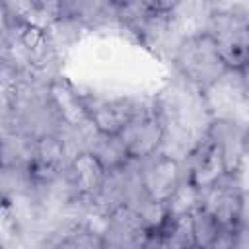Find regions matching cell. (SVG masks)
<instances>
[{"instance_id": "cell-10", "label": "cell", "mask_w": 249, "mask_h": 249, "mask_svg": "<svg viewBox=\"0 0 249 249\" xmlns=\"http://www.w3.org/2000/svg\"><path fill=\"white\" fill-rule=\"evenodd\" d=\"M49 99L58 117L70 126L89 124V99L84 97L72 82L66 78H54L49 82Z\"/></svg>"}, {"instance_id": "cell-1", "label": "cell", "mask_w": 249, "mask_h": 249, "mask_svg": "<svg viewBox=\"0 0 249 249\" xmlns=\"http://www.w3.org/2000/svg\"><path fill=\"white\" fill-rule=\"evenodd\" d=\"M173 62L179 74L198 91H208L230 74L208 31L183 37L175 49Z\"/></svg>"}, {"instance_id": "cell-7", "label": "cell", "mask_w": 249, "mask_h": 249, "mask_svg": "<svg viewBox=\"0 0 249 249\" xmlns=\"http://www.w3.org/2000/svg\"><path fill=\"white\" fill-rule=\"evenodd\" d=\"M198 202L220 222L228 233H231L243 222V193L233 175L200 193Z\"/></svg>"}, {"instance_id": "cell-16", "label": "cell", "mask_w": 249, "mask_h": 249, "mask_svg": "<svg viewBox=\"0 0 249 249\" xmlns=\"http://www.w3.org/2000/svg\"><path fill=\"white\" fill-rule=\"evenodd\" d=\"M228 249H249V220H243L228 237Z\"/></svg>"}, {"instance_id": "cell-14", "label": "cell", "mask_w": 249, "mask_h": 249, "mask_svg": "<svg viewBox=\"0 0 249 249\" xmlns=\"http://www.w3.org/2000/svg\"><path fill=\"white\" fill-rule=\"evenodd\" d=\"M189 218H191V231H193V241L196 249H218L220 243L230 237V233L198 202V198L189 208Z\"/></svg>"}, {"instance_id": "cell-11", "label": "cell", "mask_w": 249, "mask_h": 249, "mask_svg": "<svg viewBox=\"0 0 249 249\" xmlns=\"http://www.w3.org/2000/svg\"><path fill=\"white\" fill-rule=\"evenodd\" d=\"M154 249H196L191 231L189 210L167 208L154 230Z\"/></svg>"}, {"instance_id": "cell-12", "label": "cell", "mask_w": 249, "mask_h": 249, "mask_svg": "<svg viewBox=\"0 0 249 249\" xmlns=\"http://www.w3.org/2000/svg\"><path fill=\"white\" fill-rule=\"evenodd\" d=\"M206 132L222 146V150L226 154V160L230 163V169H231V173H235V169L241 163V160L245 156V150L249 146V130L243 128L241 124L233 123V121L218 119V121L210 123Z\"/></svg>"}, {"instance_id": "cell-2", "label": "cell", "mask_w": 249, "mask_h": 249, "mask_svg": "<svg viewBox=\"0 0 249 249\" xmlns=\"http://www.w3.org/2000/svg\"><path fill=\"white\" fill-rule=\"evenodd\" d=\"M230 74L245 76L249 72V18L231 10L212 12L206 29Z\"/></svg>"}, {"instance_id": "cell-8", "label": "cell", "mask_w": 249, "mask_h": 249, "mask_svg": "<svg viewBox=\"0 0 249 249\" xmlns=\"http://www.w3.org/2000/svg\"><path fill=\"white\" fill-rule=\"evenodd\" d=\"M66 175L74 193L82 198H97L107 183L109 167L93 150L78 152L66 165Z\"/></svg>"}, {"instance_id": "cell-3", "label": "cell", "mask_w": 249, "mask_h": 249, "mask_svg": "<svg viewBox=\"0 0 249 249\" xmlns=\"http://www.w3.org/2000/svg\"><path fill=\"white\" fill-rule=\"evenodd\" d=\"M138 179L146 202L167 208L175 202L183 189V167L175 158L158 152L142 161Z\"/></svg>"}, {"instance_id": "cell-5", "label": "cell", "mask_w": 249, "mask_h": 249, "mask_svg": "<svg viewBox=\"0 0 249 249\" xmlns=\"http://www.w3.org/2000/svg\"><path fill=\"white\" fill-rule=\"evenodd\" d=\"M165 138V123L156 107L138 109L126 130L117 138L126 160L144 161L160 152Z\"/></svg>"}, {"instance_id": "cell-9", "label": "cell", "mask_w": 249, "mask_h": 249, "mask_svg": "<svg viewBox=\"0 0 249 249\" xmlns=\"http://www.w3.org/2000/svg\"><path fill=\"white\" fill-rule=\"evenodd\" d=\"M136 111L138 107L128 99H89V124L105 140H115L126 130Z\"/></svg>"}, {"instance_id": "cell-6", "label": "cell", "mask_w": 249, "mask_h": 249, "mask_svg": "<svg viewBox=\"0 0 249 249\" xmlns=\"http://www.w3.org/2000/svg\"><path fill=\"white\" fill-rule=\"evenodd\" d=\"M105 237L113 249H150L154 243V224L144 210L119 204L109 212Z\"/></svg>"}, {"instance_id": "cell-13", "label": "cell", "mask_w": 249, "mask_h": 249, "mask_svg": "<svg viewBox=\"0 0 249 249\" xmlns=\"http://www.w3.org/2000/svg\"><path fill=\"white\" fill-rule=\"evenodd\" d=\"M62 154H64V146L58 138L43 136L37 144L33 158L29 160V167H27L29 179L33 183H39V185L54 181L58 171H60Z\"/></svg>"}, {"instance_id": "cell-15", "label": "cell", "mask_w": 249, "mask_h": 249, "mask_svg": "<svg viewBox=\"0 0 249 249\" xmlns=\"http://www.w3.org/2000/svg\"><path fill=\"white\" fill-rule=\"evenodd\" d=\"M54 249H111L105 235L89 230V228H78L70 233H66Z\"/></svg>"}, {"instance_id": "cell-4", "label": "cell", "mask_w": 249, "mask_h": 249, "mask_svg": "<svg viewBox=\"0 0 249 249\" xmlns=\"http://www.w3.org/2000/svg\"><path fill=\"white\" fill-rule=\"evenodd\" d=\"M231 175L233 173L222 146L208 132H204V138L191 150L187 158V189L200 195Z\"/></svg>"}]
</instances>
